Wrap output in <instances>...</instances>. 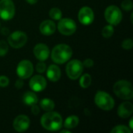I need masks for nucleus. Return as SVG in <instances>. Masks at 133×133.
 I'll return each instance as SVG.
<instances>
[{
	"label": "nucleus",
	"mask_w": 133,
	"mask_h": 133,
	"mask_svg": "<svg viewBox=\"0 0 133 133\" xmlns=\"http://www.w3.org/2000/svg\"><path fill=\"white\" fill-rule=\"evenodd\" d=\"M42 127L48 131H58L62 126V118L59 113L55 111H47L41 118Z\"/></svg>",
	"instance_id": "obj_1"
},
{
	"label": "nucleus",
	"mask_w": 133,
	"mask_h": 133,
	"mask_svg": "<svg viewBox=\"0 0 133 133\" xmlns=\"http://www.w3.org/2000/svg\"><path fill=\"white\" fill-rule=\"evenodd\" d=\"M1 34L2 35H9V30L7 27H2L1 30Z\"/></svg>",
	"instance_id": "obj_33"
},
{
	"label": "nucleus",
	"mask_w": 133,
	"mask_h": 133,
	"mask_svg": "<svg viewBox=\"0 0 133 133\" xmlns=\"http://www.w3.org/2000/svg\"><path fill=\"white\" fill-rule=\"evenodd\" d=\"M113 91L118 97L122 100L129 101L133 98V87L129 81L122 79L116 82L113 87Z\"/></svg>",
	"instance_id": "obj_3"
},
{
	"label": "nucleus",
	"mask_w": 133,
	"mask_h": 133,
	"mask_svg": "<svg viewBox=\"0 0 133 133\" xmlns=\"http://www.w3.org/2000/svg\"><path fill=\"white\" fill-rule=\"evenodd\" d=\"M27 3H29V4H30V5H34V4H36L37 2V1L38 0H25Z\"/></svg>",
	"instance_id": "obj_34"
},
{
	"label": "nucleus",
	"mask_w": 133,
	"mask_h": 133,
	"mask_svg": "<svg viewBox=\"0 0 133 133\" xmlns=\"http://www.w3.org/2000/svg\"><path fill=\"white\" fill-rule=\"evenodd\" d=\"M29 85L30 89L34 92H41L46 88L47 81L44 76L40 75H36L30 79L29 82Z\"/></svg>",
	"instance_id": "obj_13"
},
{
	"label": "nucleus",
	"mask_w": 133,
	"mask_h": 133,
	"mask_svg": "<svg viewBox=\"0 0 133 133\" xmlns=\"http://www.w3.org/2000/svg\"><path fill=\"white\" fill-rule=\"evenodd\" d=\"M72 55L71 47L65 44H59L55 46L51 51V60L56 64H64L68 62Z\"/></svg>",
	"instance_id": "obj_2"
},
{
	"label": "nucleus",
	"mask_w": 133,
	"mask_h": 133,
	"mask_svg": "<svg viewBox=\"0 0 133 133\" xmlns=\"http://www.w3.org/2000/svg\"><path fill=\"white\" fill-rule=\"evenodd\" d=\"M9 84V79L6 76H0V87H5Z\"/></svg>",
	"instance_id": "obj_29"
},
{
	"label": "nucleus",
	"mask_w": 133,
	"mask_h": 133,
	"mask_svg": "<svg viewBox=\"0 0 133 133\" xmlns=\"http://www.w3.org/2000/svg\"><path fill=\"white\" fill-rule=\"evenodd\" d=\"M30 125V118L23 115H18L13 121L12 126L13 129L18 132H23L26 131Z\"/></svg>",
	"instance_id": "obj_12"
},
{
	"label": "nucleus",
	"mask_w": 133,
	"mask_h": 133,
	"mask_svg": "<svg viewBox=\"0 0 133 133\" xmlns=\"http://www.w3.org/2000/svg\"><path fill=\"white\" fill-rule=\"evenodd\" d=\"M66 74L68 77L72 80L77 79L80 77L83 71V62L77 59L71 60L66 65Z\"/></svg>",
	"instance_id": "obj_6"
},
{
	"label": "nucleus",
	"mask_w": 133,
	"mask_h": 133,
	"mask_svg": "<svg viewBox=\"0 0 133 133\" xmlns=\"http://www.w3.org/2000/svg\"><path fill=\"white\" fill-rule=\"evenodd\" d=\"M34 72V66L30 61L23 60L19 62L16 68V73L22 79L30 78Z\"/></svg>",
	"instance_id": "obj_10"
},
{
	"label": "nucleus",
	"mask_w": 133,
	"mask_h": 133,
	"mask_svg": "<svg viewBox=\"0 0 133 133\" xmlns=\"http://www.w3.org/2000/svg\"><path fill=\"white\" fill-rule=\"evenodd\" d=\"M47 77L51 82H57L61 78V69L57 65H51L46 69Z\"/></svg>",
	"instance_id": "obj_17"
},
{
	"label": "nucleus",
	"mask_w": 133,
	"mask_h": 133,
	"mask_svg": "<svg viewBox=\"0 0 133 133\" xmlns=\"http://www.w3.org/2000/svg\"><path fill=\"white\" fill-rule=\"evenodd\" d=\"M46 69H47L46 64L42 61H40V62H38L36 65V70L39 73H44L46 71Z\"/></svg>",
	"instance_id": "obj_28"
},
{
	"label": "nucleus",
	"mask_w": 133,
	"mask_h": 133,
	"mask_svg": "<svg viewBox=\"0 0 133 133\" xmlns=\"http://www.w3.org/2000/svg\"><path fill=\"white\" fill-rule=\"evenodd\" d=\"M79 119L77 116L76 115L69 116L65 119V123H64V127L67 129H75L79 125Z\"/></svg>",
	"instance_id": "obj_19"
},
{
	"label": "nucleus",
	"mask_w": 133,
	"mask_h": 133,
	"mask_svg": "<svg viewBox=\"0 0 133 133\" xmlns=\"http://www.w3.org/2000/svg\"><path fill=\"white\" fill-rule=\"evenodd\" d=\"M122 8L125 11H131L133 9V4L132 0H124L121 5Z\"/></svg>",
	"instance_id": "obj_26"
},
{
	"label": "nucleus",
	"mask_w": 133,
	"mask_h": 133,
	"mask_svg": "<svg viewBox=\"0 0 133 133\" xmlns=\"http://www.w3.org/2000/svg\"><path fill=\"white\" fill-rule=\"evenodd\" d=\"M55 103L49 98H44L40 101V107L45 111H51L55 108Z\"/></svg>",
	"instance_id": "obj_20"
},
{
	"label": "nucleus",
	"mask_w": 133,
	"mask_h": 133,
	"mask_svg": "<svg viewBox=\"0 0 133 133\" xmlns=\"http://www.w3.org/2000/svg\"><path fill=\"white\" fill-rule=\"evenodd\" d=\"M94 102L96 105L104 111H111L115 107L114 98L104 91H98L94 97Z\"/></svg>",
	"instance_id": "obj_4"
},
{
	"label": "nucleus",
	"mask_w": 133,
	"mask_h": 133,
	"mask_svg": "<svg viewBox=\"0 0 133 133\" xmlns=\"http://www.w3.org/2000/svg\"><path fill=\"white\" fill-rule=\"evenodd\" d=\"M114 31H115V30H114L113 26L111 25V24H109V25H106V26L102 29L101 34H102V35H103L104 37H105V38H109V37H111L113 35Z\"/></svg>",
	"instance_id": "obj_23"
},
{
	"label": "nucleus",
	"mask_w": 133,
	"mask_h": 133,
	"mask_svg": "<svg viewBox=\"0 0 133 133\" xmlns=\"http://www.w3.org/2000/svg\"><path fill=\"white\" fill-rule=\"evenodd\" d=\"M122 47L125 50H130L133 47V41L131 38L125 39L122 43Z\"/></svg>",
	"instance_id": "obj_27"
},
{
	"label": "nucleus",
	"mask_w": 133,
	"mask_h": 133,
	"mask_svg": "<svg viewBox=\"0 0 133 133\" xmlns=\"http://www.w3.org/2000/svg\"><path fill=\"white\" fill-rule=\"evenodd\" d=\"M49 16L54 20H59L60 19H62V12L60 9H58L57 7H55V8H52V9H50Z\"/></svg>",
	"instance_id": "obj_22"
},
{
	"label": "nucleus",
	"mask_w": 133,
	"mask_h": 133,
	"mask_svg": "<svg viewBox=\"0 0 133 133\" xmlns=\"http://www.w3.org/2000/svg\"><path fill=\"white\" fill-rule=\"evenodd\" d=\"M9 51V44L5 41H0V56H4Z\"/></svg>",
	"instance_id": "obj_25"
},
{
	"label": "nucleus",
	"mask_w": 133,
	"mask_h": 133,
	"mask_svg": "<svg viewBox=\"0 0 133 133\" xmlns=\"http://www.w3.org/2000/svg\"><path fill=\"white\" fill-rule=\"evenodd\" d=\"M133 112V104L126 101L121 104L118 108V115L122 118H127L132 115Z\"/></svg>",
	"instance_id": "obj_16"
},
{
	"label": "nucleus",
	"mask_w": 133,
	"mask_h": 133,
	"mask_svg": "<svg viewBox=\"0 0 133 133\" xmlns=\"http://www.w3.org/2000/svg\"><path fill=\"white\" fill-rule=\"evenodd\" d=\"M15 5L12 0H0V17L4 20H9L15 16Z\"/></svg>",
	"instance_id": "obj_9"
},
{
	"label": "nucleus",
	"mask_w": 133,
	"mask_h": 133,
	"mask_svg": "<svg viewBox=\"0 0 133 133\" xmlns=\"http://www.w3.org/2000/svg\"><path fill=\"white\" fill-rule=\"evenodd\" d=\"M91 82H92V79H91V76L88 73H86V74H83L81 77H80V79H79V85L82 88H84V89H87L88 88L90 84H91Z\"/></svg>",
	"instance_id": "obj_21"
},
{
	"label": "nucleus",
	"mask_w": 133,
	"mask_h": 133,
	"mask_svg": "<svg viewBox=\"0 0 133 133\" xmlns=\"http://www.w3.org/2000/svg\"><path fill=\"white\" fill-rule=\"evenodd\" d=\"M15 87H16L17 89L22 88V87H23V79H20V78H19V79H17L16 82V83H15Z\"/></svg>",
	"instance_id": "obj_32"
},
{
	"label": "nucleus",
	"mask_w": 133,
	"mask_h": 133,
	"mask_svg": "<svg viewBox=\"0 0 133 133\" xmlns=\"http://www.w3.org/2000/svg\"><path fill=\"white\" fill-rule=\"evenodd\" d=\"M27 41V36L23 31L17 30L9 34L8 43L13 48H23Z\"/></svg>",
	"instance_id": "obj_8"
},
{
	"label": "nucleus",
	"mask_w": 133,
	"mask_h": 133,
	"mask_svg": "<svg viewBox=\"0 0 133 133\" xmlns=\"http://www.w3.org/2000/svg\"><path fill=\"white\" fill-rule=\"evenodd\" d=\"M31 112L34 115H37L40 113V108L37 105V104L31 105Z\"/></svg>",
	"instance_id": "obj_31"
},
{
	"label": "nucleus",
	"mask_w": 133,
	"mask_h": 133,
	"mask_svg": "<svg viewBox=\"0 0 133 133\" xmlns=\"http://www.w3.org/2000/svg\"><path fill=\"white\" fill-rule=\"evenodd\" d=\"M79 21L83 25H90L94 20V13L92 9L89 6L82 7L78 14Z\"/></svg>",
	"instance_id": "obj_11"
},
{
	"label": "nucleus",
	"mask_w": 133,
	"mask_h": 133,
	"mask_svg": "<svg viewBox=\"0 0 133 133\" xmlns=\"http://www.w3.org/2000/svg\"><path fill=\"white\" fill-rule=\"evenodd\" d=\"M0 26H1V23H0Z\"/></svg>",
	"instance_id": "obj_37"
},
{
	"label": "nucleus",
	"mask_w": 133,
	"mask_h": 133,
	"mask_svg": "<svg viewBox=\"0 0 133 133\" xmlns=\"http://www.w3.org/2000/svg\"><path fill=\"white\" fill-rule=\"evenodd\" d=\"M132 122H133V118H131V120H130V123H129V129H130L131 130H132L133 129Z\"/></svg>",
	"instance_id": "obj_35"
},
{
	"label": "nucleus",
	"mask_w": 133,
	"mask_h": 133,
	"mask_svg": "<svg viewBox=\"0 0 133 133\" xmlns=\"http://www.w3.org/2000/svg\"><path fill=\"white\" fill-rule=\"evenodd\" d=\"M34 55L39 61L44 62L47 60L50 55V50L45 44H37L34 48Z\"/></svg>",
	"instance_id": "obj_14"
},
{
	"label": "nucleus",
	"mask_w": 133,
	"mask_h": 133,
	"mask_svg": "<svg viewBox=\"0 0 133 133\" xmlns=\"http://www.w3.org/2000/svg\"><path fill=\"white\" fill-rule=\"evenodd\" d=\"M60 132L61 133H70V131H69V130H65V129H64V130H62Z\"/></svg>",
	"instance_id": "obj_36"
},
{
	"label": "nucleus",
	"mask_w": 133,
	"mask_h": 133,
	"mask_svg": "<svg viewBox=\"0 0 133 133\" xmlns=\"http://www.w3.org/2000/svg\"><path fill=\"white\" fill-rule=\"evenodd\" d=\"M132 132V130L125 126V125H117L115 127H114L112 129V130L111 131V133H131Z\"/></svg>",
	"instance_id": "obj_24"
},
{
	"label": "nucleus",
	"mask_w": 133,
	"mask_h": 133,
	"mask_svg": "<svg viewBox=\"0 0 133 133\" xmlns=\"http://www.w3.org/2000/svg\"><path fill=\"white\" fill-rule=\"evenodd\" d=\"M104 17L109 24L116 26L119 24L122 19V12L117 5H110L105 9Z\"/></svg>",
	"instance_id": "obj_5"
},
{
	"label": "nucleus",
	"mask_w": 133,
	"mask_h": 133,
	"mask_svg": "<svg viewBox=\"0 0 133 133\" xmlns=\"http://www.w3.org/2000/svg\"><path fill=\"white\" fill-rule=\"evenodd\" d=\"M22 100H23V102L26 105H29V106L36 104L38 102V97H37V96L36 95V94L34 92H32V91H27V92H26L23 95Z\"/></svg>",
	"instance_id": "obj_18"
},
{
	"label": "nucleus",
	"mask_w": 133,
	"mask_h": 133,
	"mask_svg": "<svg viewBox=\"0 0 133 133\" xmlns=\"http://www.w3.org/2000/svg\"><path fill=\"white\" fill-rule=\"evenodd\" d=\"M94 60L91 58H87L86 60H84V62H83V67H87V68H91L94 66Z\"/></svg>",
	"instance_id": "obj_30"
},
{
	"label": "nucleus",
	"mask_w": 133,
	"mask_h": 133,
	"mask_svg": "<svg viewBox=\"0 0 133 133\" xmlns=\"http://www.w3.org/2000/svg\"><path fill=\"white\" fill-rule=\"evenodd\" d=\"M57 28L61 34L70 36L76 32L77 26L76 22L72 19L64 18L59 19Z\"/></svg>",
	"instance_id": "obj_7"
},
{
	"label": "nucleus",
	"mask_w": 133,
	"mask_h": 133,
	"mask_svg": "<svg viewBox=\"0 0 133 133\" xmlns=\"http://www.w3.org/2000/svg\"><path fill=\"white\" fill-rule=\"evenodd\" d=\"M40 32L45 36L52 35L56 30V25L55 23L50 19H46L42 21L39 26Z\"/></svg>",
	"instance_id": "obj_15"
}]
</instances>
